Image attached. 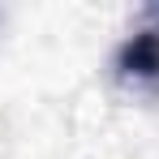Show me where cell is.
Returning <instances> with one entry per match:
<instances>
[{
    "instance_id": "1",
    "label": "cell",
    "mask_w": 159,
    "mask_h": 159,
    "mask_svg": "<svg viewBox=\"0 0 159 159\" xmlns=\"http://www.w3.org/2000/svg\"><path fill=\"white\" fill-rule=\"evenodd\" d=\"M120 69L138 73V78H159V34L155 30L133 34L129 43L120 48Z\"/></svg>"
}]
</instances>
